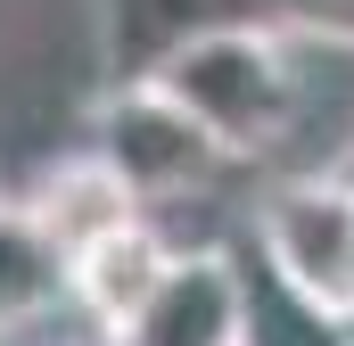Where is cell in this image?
Wrapping results in <instances>:
<instances>
[{
  "label": "cell",
  "instance_id": "7a4b0ae2",
  "mask_svg": "<svg viewBox=\"0 0 354 346\" xmlns=\"http://www.w3.org/2000/svg\"><path fill=\"white\" fill-rule=\"evenodd\" d=\"M248 256L264 272H280L305 305L354 322V181L346 173L280 181L256 206V248Z\"/></svg>",
  "mask_w": 354,
  "mask_h": 346
},
{
  "label": "cell",
  "instance_id": "5b68a950",
  "mask_svg": "<svg viewBox=\"0 0 354 346\" xmlns=\"http://www.w3.org/2000/svg\"><path fill=\"white\" fill-rule=\"evenodd\" d=\"M115 346H239V256L189 248Z\"/></svg>",
  "mask_w": 354,
  "mask_h": 346
},
{
  "label": "cell",
  "instance_id": "3957f363",
  "mask_svg": "<svg viewBox=\"0 0 354 346\" xmlns=\"http://www.w3.org/2000/svg\"><path fill=\"white\" fill-rule=\"evenodd\" d=\"M91 149L124 173V190H132L149 215H157L165 198H198L214 173L231 165L149 75H132V83H115L99 99V140H91Z\"/></svg>",
  "mask_w": 354,
  "mask_h": 346
},
{
  "label": "cell",
  "instance_id": "ba28073f",
  "mask_svg": "<svg viewBox=\"0 0 354 346\" xmlns=\"http://www.w3.org/2000/svg\"><path fill=\"white\" fill-rule=\"evenodd\" d=\"M239 346H346V322L305 305L256 256H239Z\"/></svg>",
  "mask_w": 354,
  "mask_h": 346
},
{
  "label": "cell",
  "instance_id": "8992f818",
  "mask_svg": "<svg viewBox=\"0 0 354 346\" xmlns=\"http://www.w3.org/2000/svg\"><path fill=\"white\" fill-rule=\"evenodd\" d=\"M181 256H189V248H174L157 223H132V231H115L107 248H91V256L75 264V305L99 322V338L115 346L140 313H149V297L174 280Z\"/></svg>",
  "mask_w": 354,
  "mask_h": 346
},
{
  "label": "cell",
  "instance_id": "6da1fadb",
  "mask_svg": "<svg viewBox=\"0 0 354 346\" xmlns=\"http://www.w3.org/2000/svg\"><path fill=\"white\" fill-rule=\"evenodd\" d=\"M149 83L165 91L231 165L264 157L288 132V116H297V66H288V42L264 17H223V25L189 33L181 50H165L149 66Z\"/></svg>",
  "mask_w": 354,
  "mask_h": 346
},
{
  "label": "cell",
  "instance_id": "277c9868",
  "mask_svg": "<svg viewBox=\"0 0 354 346\" xmlns=\"http://www.w3.org/2000/svg\"><path fill=\"white\" fill-rule=\"evenodd\" d=\"M25 215L41 223V239L66 256V272L91 256V248H107L115 231H132V223H149V206L124 190V173L107 165L99 149L83 157H66V165H50L33 181V198H25Z\"/></svg>",
  "mask_w": 354,
  "mask_h": 346
},
{
  "label": "cell",
  "instance_id": "9c48e42d",
  "mask_svg": "<svg viewBox=\"0 0 354 346\" xmlns=\"http://www.w3.org/2000/svg\"><path fill=\"white\" fill-rule=\"evenodd\" d=\"M264 8V25L288 42V33H305V42H338L354 50V0H256Z\"/></svg>",
  "mask_w": 354,
  "mask_h": 346
},
{
  "label": "cell",
  "instance_id": "52a82bcc",
  "mask_svg": "<svg viewBox=\"0 0 354 346\" xmlns=\"http://www.w3.org/2000/svg\"><path fill=\"white\" fill-rule=\"evenodd\" d=\"M58 297H75L66 256L41 239V223H33L25 206H8V198H0V338H8V330H25V322H41Z\"/></svg>",
  "mask_w": 354,
  "mask_h": 346
},
{
  "label": "cell",
  "instance_id": "30bf717a",
  "mask_svg": "<svg viewBox=\"0 0 354 346\" xmlns=\"http://www.w3.org/2000/svg\"><path fill=\"white\" fill-rule=\"evenodd\" d=\"M338 173H346V181H354V157H346V165H338Z\"/></svg>",
  "mask_w": 354,
  "mask_h": 346
},
{
  "label": "cell",
  "instance_id": "8fae6325",
  "mask_svg": "<svg viewBox=\"0 0 354 346\" xmlns=\"http://www.w3.org/2000/svg\"><path fill=\"white\" fill-rule=\"evenodd\" d=\"M346 346H354V322H346Z\"/></svg>",
  "mask_w": 354,
  "mask_h": 346
}]
</instances>
